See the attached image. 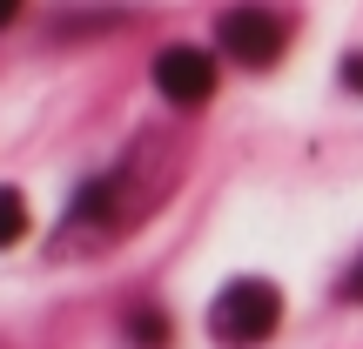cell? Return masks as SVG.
Here are the masks:
<instances>
[{
  "label": "cell",
  "mask_w": 363,
  "mask_h": 349,
  "mask_svg": "<svg viewBox=\"0 0 363 349\" xmlns=\"http://www.w3.org/2000/svg\"><path fill=\"white\" fill-rule=\"evenodd\" d=\"M175 168H182V148L169 135L148 128L115 175L88 181V188L74 195V222H101V229H135V222H148L162 208V195L175 188Z\"/></svg>",
  "instance_id": "1"
},
{
  "label": "cell",
  "mask_w": 363,
  "mask_h": 349,
  "mask_svg": "<svg viewBox=\"0 0 363 349\" xmlns=\"http://www.w3.org/2000/svg\"><path fill=\"white\" fill-rule=\"evenodd\" d=\"M276 323H283V296H276L262 275H242V282H229L216 302H208V329H216V343H229V349L269 343Z\"/></svg>",
  "instance_id": "2"
},
{
  "label": "cell",
  "mask_w": 363,
  "mask_h": 349,
  "mask_svg": "<svg viewBox=\"0 0 363 349\" xmlns=\"http://www.w3.org/2000/svg\"><path fill=\"white\" fill-rule=\"evenodd\" d=\"M216 40L229 47V61H242V67H269L276 54L289 47V27L276 21L269 7H229L216 21Z\"/></svg>",
  "instance_id": "3"
},
{
  "label": "cell",
  "mask_w": 363,
  "mask_h": 349,
  "mask_svg": "<svg viewBox=\"0 0 363 349\" xmlns=\"http://www.w3.org/2000/svg\"><path fill=\"white\" fill-rule=\"evenodd\" d=\"M155 88L169 94L175 108H202L216 94V61L202 47H162L155 54Z\"/></svg>",
  "instance_id": "4"
},
{
  "label": "cell",
  "mask_w": 363,
  "mask_h": 349,
  "mask_svg": "<svg viewBox=\"0 0 363 349\" xmlns=\"http://www.w3.org/2000/svg\"><path fill=\"white\" fill-rule=\"evenodd\" d=\"M27 235V202H21V188H0V248H13Z\"/></svg>",
  "instance_id": "5"
},
{
  "label": "cell",
  "mask_w": 363,
  "mask_h": 349,
  "mask_svg": "<svg viewBox=\"0 0 363 349\" xmlns=\"http://www.w3.org/2000/svg\"><path fill=\"white\" fill-rule=\"evenodd\" d=\"M128 336H135V343H142V349H155L162 336H169V323H162V316H155V309H135V323H128Z\"/></svg>",
  "instance_id": "6"
},
{
  "label": "cell",
  "mask_w": 363,
  "mask_h": 349,
  "mask_svg": "<svg viewBox=\"0 0 363 349\" xmlns=\"http://www.w3.org/2000/svg\"><path fill=\"white\" fill-rule=\"evenodd\" d=\"M343 296H350V302H363V262H357L350 275H343Z\"/></svg>",
  "instance_id": "7"
},
{
  "label": "cell",
  "mask_w": 363,
  "mask_h": 349,
  "mask_svg": "<svg viewBox=\"0 0 363 349\" xmlns=\"http://www.w3.org/2000/svg\"><path fill=\"white\" fill-rule=\"evenodd\" d=\"M343 81H350V88L363 94V54H350V61H343Z\"/></svg>",
  "instance_id": "8"
},
{
  "label": "cell",
  "mask_w": 363,
  "mask_h": 349,
  "mask_svg": "<svg viewBox=\"0 0 363 349\" xmlns=\"http://www.w3.org/2000/svg\"><path fill=\"white\" fill-rule=\"evenodd\" d=\"M21 7H27V0H0V27H7V21H13Z\"/></svg>",
  "instance_id": "9"
}]
</instances>
